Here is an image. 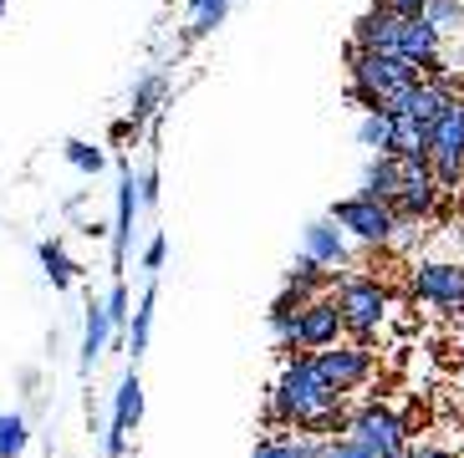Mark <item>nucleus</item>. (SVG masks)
<instances>
[{
    "label": "nucleus",
    "mask_w": 464,
    "mask_h": 458,
    "mask_svg": "<svg viewBox=\"0 0 464 458\" xmlns=\"http://www.w3.org/2000/svg\"><path fill=\"white\" fill-rule=\"evenodd\" d=\"M26 418L21 413H0V458H21L26 453Z\"/></svg>",
    "instance_id": "b1692460"
},
{
    "label": "nucleus",
    "mask_w": 464,
    "mask_h": 458,
    "mask_svg": "<svg viewBox=\"0 0 464 458\" xmlns=\"http://www.w3.org/2000/svg\"><path fill=\"white\" fill-rule=\"evenodd\" d=\"M382 11H393V15H423V5L429 0H378Z\"/></svg>",
    "instance_id": "c756f323"
},
{
    "label": "nucleus",
    "mask_w": 464,
    "mask_h": 458,
    "mask_svg": "<svg viewBox=\"0 0 464 458\" xmlns=\"http://www.w3.org/2000/svg\"><path fill=\"white\" fill-rule=\"evenodd\" d=\"M419 77H423V72L413 67V62H403V56L368 52V46H353V41H347V87L372 92V97H378V108H388L398 92H409Z\"/></svg>",
    "instance_id": "7ed1b4c3"
},
{
    "label": "nucleus",
    "mask_w": 464,
    "mask_h": 458,
    "mask_svg": "<svg viewBox=\"0 0 464 458\" xmlns=\"http://www.w3.org/2000/svg\"><path fill=\"white\" fill-rule=\"evenodd\" d=\"M342 341V316L332 306V296H312L296 310V351H322Z\"/></svg>",
    "instance_id": "9b49d317"
},
{
    "label": "nucleus",
    "mask_w": 464,
    "mask_h": 458,
    "mask_svg": "<svg viewBox=\"0 0 464 458\" xmlns=\"http://www.w3.org/2000/svg\"><path fill=\"white\" fill-rule=\"evenodd\" d=\"M444 199V189L434 184L429 163L423 158H398V194H393V215H409V219H429Z\"/></svg>",
    "instance_id": "6e6552de"
},
{
    "label": "nucleus",
    "mask_w": 464,
    "mask_h": 458,
    "mask_svg": "<svg viewBox=\"0 0 464 458\" xmlns=\"http://www.w3.org/2000/svg\"><path fill=\"white\" fill-rule=\"evenodd\" d=\"M388 153L393 158H429V122L409 112H388Z\"/></svg>",
    "instance_id": "4468645a"
},
{
    "label": "nucleus",
    "mask_w": 464,
    "mask_h": 458,
    "mask_svg": "<svg viewBox=\"0 0 464 458\" xmlns=\"http://www.w3.org/2000/svg\"><path fill=\"white\" fill-rule=\"evenodd\" d=\"M337 281L327 265H316L312 255H296V265L286 270V285L291 291H301V296H327V285Z\"/></svg>",
    "instance_id": "a211bd4d"
},
{
    "label": "nucleus",
    "mask_w": 464,
    "mask_h": 458,
    "mask_svg": "<svg viewBox=\"0 0 464 458\" xmlns=\"http://www.w3.org/2000/svg\"><path fill=\"white\" fill-rule=\"evenodd\" d=\"M42 265H46V281H52L56 291H72V285H77V265H72V255H67V244L62 240L42 244Z\"/></svg>",
    "instance_id": "aec40b11"
},
{
    "label": "nucleus",
    "mask_w": 464,
    "mask_h": 458,
    "mask_svg": "<svg viewBox=\"0 0 464 458\" xmlns=\"http://www.w3.org/2000/svg\"><path fill=\"white\" fill-rule=\"evenodd\" d=\"M266 418L271 428H301L312 438H332L337 428H347V413H342V392H332L327 382L316 377L306 357H286L276 387L266 392Z\"/></svg>",
    "instance_id": "f257e3e1"
},
{
    "label": "nucleus",
    "mask_w": 464,
    "mask_h": 458,
    "mask_svg": "<svg viewBox=\"0 0 464 458\" xmlns=\"http://www.w3.org/2000/svg\"><path fill=\"white\" fill-rule=\"evenodd\" d=\"M164 92H169V77H164V72H153V77L138 81V87H133V122L149 118V112L164 102Z\"/></svg>",
    "instance_id": "5701e85b"
},
{
    "label": "nucleus",
    "mask_w": 464,
    "mask_h": 458,
    "mask_svg": "<svg viewBox=\"0 0 464 458\" xmlns=\"http://www.w3.org/2000/svg\"><path fill=\"white\" fill-rule=\"evenodd\" d=\"M164 260H169V240H164V234H153L149 250H143V270H149V275H159V270H164Z\"/></svg>",
    "instance_id": "c85d7f7f"
},
{
    "label": "nucleus",
    "mask_w": 464,
    "mask_h": 458,
    "mask_svg": "<svg viewBox=\"0 0 464 458\" xmlns=\"http://www.w3.org/2000/svg\"><path fill=\"white\" fill-rule=\"evenodd\" d=\"M230 15V0H189V41H205Z\"/></svg>",
    "instance_id": "412c9836"
},
{
    "label": "nucleus",
    "mask_w": 464,
    "mask_h": 458,
    "mask_svg": "<svg viewBox=\"0 0 464 458\" xmlns=\"http://www.w3.org/2000/svg\"><path fill=\"white\" fill-rule=\"evenodd\" d=\"M102 310H108V326H112V331H123V326H128V285H123V275L112 281V291H108V301H102Z\"/></svg>",
    "instance_id": "cd10ccee"
},
{
    "label": "nucleus",
    "mask_w": 464,
    "mask_h": 458,
    "mask_svg": "<svg viewBox=\"0 0 464 458\" xmlns=\"http://www.w3.org/2000/svg\"><path fill=\"white\" fill-rule=\"evenodd\" d=\"M357 143L368 153H388V112H362L357 122Z\"/></svg>",
    "instance_id": "a878e982"
},
{
    "label": "nucleus",
    "mask_w": 464,
    "mask_h": 458,
    "mask_svg": "<svg viewBox=\"0 0 464 458\" xmlns=\"http://www.w3.org/2000/svg\"><path fill=\"white\" fill-rule=\"evenodd\" d=\"M342 433H347L353 444H362L372 458H403V453H409V444H413L409 418L393 413L388 403H362L353 418H347V428H342Z\"/></svg>",
    "instance_id": "20e7f679"
},
{
    "label": "nucleus",
    "mask_w": 464,
    "mask_h": 458,
    "mask_svg": "<svg viewBox=\"0 0 464 458\" xmlns=\"http://www.w3.org/2000/svg\"><path fill=\"white\" fill-rule=\"evenodd\" d=\"M143 423V382L128 367L123 382H118V397H112V423H108V458H128V433Z\"/></svg>",
    "instance_id": "9d476101"
},
{
    "label": "nucleus",
    "mask_w": 464,
    "mask_h": 458,
    "mask_svg": "<svg viewBox=\"0 0 464 458\" xmlns=\"http://www.w3.org/2000/svg\"><path fill=\"white\" fill-rule=\"evenodd\" d=\"M306 367L316 377L327 382L332 392H357L362 382L372 377V347H357V341H337V347H322V351H306Z\"/></svg>",
    "instance_id": "0eeeda50"
},
{
    "label": "nucleus",
    "mask_w": 464,
    "mask_h": 458,
    "mask_svg": "<svg viewBox=\"0 0 464 458\" xmlns=\"http://www.w3.org/2000/svg\"><path fill=\"white\" fill-rule=\"evenodd\" d=\"M357 194L362 199H378V204H393V194H398V158L393 153H368Z\"/></svg>",
    "instance_id": "2eb2a0df"
},
{
    "label": "nucleus",
    "mask_w": 464,
    "mask_h": 458,
    "mask_svg": "<svg viewBox=\"0 0 464 458\" xmlns=\"http://www.w3.org/2000/svg\"><path fill=\"white\" fill-rule=\"evenodd\" d=\"M429 174L439 189H459L464 184V97H454L450 108L429 122Z\"/></svg>",
    "instance_id": "39448f33"
},
{
    "label": "nucleus",
    "mask_w": 464,
    "mask_h": 458,
    "mask_svg": "<svg viewBox=\"0 0 464 458\" xmlns=\"http://www.w3.org/2000/svg\"><path fill=\"white\" fill-rule=\"evenodd\" d=\"M5 5H11V0H0V15H5Z\"/></svg>",
    "instance_id": "2f4dec72"
},
{
    "label": "nucleus",
    "mask_w": 464,
    "mask_h": 458,
    "mask_svg": "<svg viewBox=\"0 0 464 458\" xmlns=\"http://www.w3.org/2000/svg\"><path fill=\"white\" fill-rule=\"evenodd\" d=\"M403 458H459V453H450V448H434V444H409V453Z\"/></svg>",
    "instance_id": "7c9ffc66"
},
{
    "label": "nucleus",
    "mask_w": 464,
    "mask_h": 458,
    "mask_svg": "<svg viewBox=\"0 0 464 458\" xmlns=\"http://www.w3.org/2000/svg\"><path fill=\"white\" fill-rule=\"evenodd\" d=\"M62 153H67V163L77 168V174H87V178H97L102 168H108V153L97 148V143H87V138H67Z\"/></svg>",
    "instance_id": "4be33fe9"
},
{
    "label": "nucleus",
    "mask_w": 464,
    "mask_h": 458,
    "mask_svg": "<svg viewBox=\"0 0 464 458\" xmlns=\"http://www.w3.org/2000/svg\"><path fill=\"white\" fill-rule=\"evenodd\" d=\"M108 337H112L108 310H102V301H92V306H87V337H82V372L97 367V357L108 351Z\"/></svg>",
    "instance_id": "6ab92c4d"
},
{
    "label": "nucleus",
    "mask_w": 464,
    "mask_h": 458,
    "mask_svg": "<svg viewBox=\"0 0 464 458\" xmlns=\"http://www.w3.org/2000/svg\"><path fill=\"white\" fill-rule=\"evenodd\" d=\"M413 296L429 301L439 310H464V265L454 260H429V265L413 270Z\"/></svg>",
    "instance_id": "1a4fd4ad"
},
{
    "label": "nucleus",
    "mask_w": 464,
    "mask_h": 458,
    "mask_svg": "<svg viewBox=\"0 0 464 458\" xmlns=\"http://www.w3.org/2000/svg\"><path fill=\"white\" fill-rule=\"evenodd\" d=\"M332 224L347 234V240L357 244H372V250H382V244H393V209L378 199H362V194H347V199L332 204Z\"/></svg>",
    "instance_id": "423d86ee"
},
{
    "label": "nucleus",
    "mask_w": 464,
    "mask_h": 458,
    "mask_svg": "<svg viewBox=\"0 0 464 458\" xmlns=\"http://www.w3.org/2000/svg\"><path fill=\"white\" fill-rule=\"evenodd\" d=\"M153 301H159V275H149V281H143L138 310H133V321H128V351H133V362L149 351V337H153Z\"/></svg>",
    "instance_id": "dca6fc26"
},
{
    "label": "nucleus",
    "mask_w": 464,
    "mask_h": 458,
    "mask_svg": "<svg viewBox=\"0 0 464 458\" xmlns=\"http://www.w3.org/2000/svg\"><path fill=\"white\" fill-rule=\"evenodd\" d=\"M133 215H138V178H133V163H118V219H112V281L123 275L128 234H133Z\"/></svg>",
    "instance_id": "ddd939ff"
},
{
    "label": "nucleus",
    "mask_w": 464,
    "mask_h": 458,
    "mask_svg": "<svg viewBox=\"0 0 464 458\" xmlns=\"http://www.w3.org/2000/svg\"><path fill=\"white\" fill-rule=\"evenodd\" d=\"M423 21L444 36V31H454V26H464V0H429L423 5Z\"/></svg>",
    "instance_id": "393cba45"
},
{
    "label": "nucleus",
    "mask_w": 464,
    "mask_h": 458,
    "mask_svg": "<svg viewBox=\"0 0 464 458\" xmlns=\"http://www.w3.org/2000/svg\"><path fill=\"white\" fill-rule=\"evenodd\" d=\"M306 448H312V433L276 428V433H266V438H260L250 458H306Z\"/></svg>",
    "instance_id": "f3484780"
},
{
    "label": "nucleus",
    "mask_w": 464,
    "mask_h": 458,
    "mask_svg": "<svg viewBox=\"0 0 464 458\" xmlns=\"http://www.w3.org/2000/svg\"><path fill=\"white\" fill-rule=\"evenodd\" d=\"M332 306L342 316V331H353L357 347H368L388 321V291L372 275H342L332 281Z\"/></svg>",
    "instance_id": "f03ea898"
},
{
    "label": "nucleus",
    "mask_w": 464,
    "mask_h": 458,
    "mask_svg": "<svg viewBox=\"0 0 464 458\" xmlns=\"http://www.w3.org/2000/svg\"><path fill=\"white\" fill-rule=\"evenodd\" d=\"M306 458H372V453H368L362 444H353L347 433H342V438H312Z\"/></svg>",
    "instance_id": "bb28decb"
},
{
    "label": "nucleus",
    "mask_w": 464,
    "mask_h": 458,
    "mask_svg": "<svg viewBox=\"0 0 464 458\" xmlns=\"http://www.w3.org/2000/svg\"><path fill=\"white\" fill-rule=\"evenodd\" d=\"M301 255H312L316 265H327L337 275V270H353V240L332 219H312V224L301 229Z\"/></svg>",
    "instance_id": "f8f14e48"
}]
</instances>
